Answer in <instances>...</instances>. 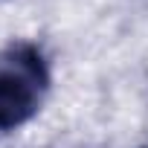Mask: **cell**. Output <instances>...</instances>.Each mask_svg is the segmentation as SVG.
Segmentation results:
<instances>
[{
  "instance_id": "1",
  "label": "cell",
  "mask_w": 148,
  "mask_h": 148,
  "mask_svg": "<svg viewBox=\"0 0 148 148\" xmlns=\"http://www.w3.org/2000/svg\"><path fill=\"white\" fill-rule=\"evenodd\" d=\"M49 61L32 41H12L0 49V134L23 128L49 93Z\"/></svg>"
}]
</instances>
